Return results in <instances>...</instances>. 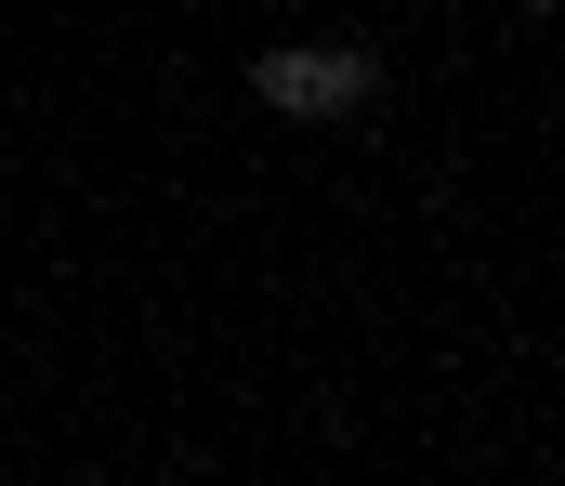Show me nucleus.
I'll return each instance as SVG.
<instances>
[{"instance_id": "nucleus-1", "label": "nucleus", "mask_w": 565, "mask_h": 486, "mask_svg": "<svg viewBox=\"0 0 565 486\" xmlns=\"http://www.w3.org/2000/svg\"><path fill=\"white\" fill-rule=\"evenodd\" d=\"M250 79H264V106H277V119H355V106L382 93V66H369L355 40H302V53H264Z\"/></svg>"}]
</instances>
